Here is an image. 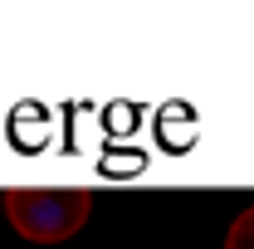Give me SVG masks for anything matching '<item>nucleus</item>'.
<instances>
[{"label": "nucleus", "instance_id": "f257e3e1", "mask_svg": "<svg viewBox=\"0 0 254 249\" xmlns=\"http://www.w3.org/2000/svg\"><path fill=\"white\" fill-rule=\"evenodd\" d=\"M0 205L10 225L34 240V245H59V240H73L88 215H93V190L83 186H10L0 190Z\"/></svg>", "mask_w": 254, "mask_h": 249}, {"label": "nucleus", "instance_id": "f03ea898", "mask_svg": "<svg viewBox=\"0 0 254 249\" xmlns=\"http://www.w3.org/2000/svg\"><path fill=\"white\" fill-rule=\"evenodd\" d=\"M225 249H254V205H245L225 230Z\"/></svg>", "mask_w": 254, "mask_h": 249}]
</instances>
